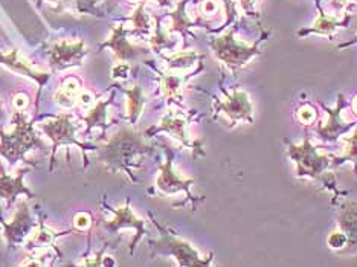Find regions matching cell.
Returning a JSON list of instances; mask_svg holds the SVG:
<instances>
[{"instance_id":"cell-31","label":"cell","mask_w":357,"mask_h":267,"mask_svg":"<svg viewBox=\"0 0 357 267\" xmlns=\"http://www.w3.org/2000/svg\"><path fill=\"white\" fill-rule=\"evenodd\" d=\"M76 101L81 105H90L94 104V96H92V94L88 92V90H84V92H80V95H78Z\"/></svg>"},{"instance_id":"cell-5","label":"cell","mask_w":357,"mask_h":267,"mask_svg":"<svg viewBox=\"0 0 357 267\" xmlns=\"http://www.w3.org/2000/svg\"><path fill=\"white\" fill-rule=\"evenodd\" d=\"M16 124V130L11 135H3V144L0 145V151L8 159H16L25 150H28V147H31L35 142L31 125L25 122L23 116L17 118Z\"/></svg>"},{"instance_id":"cell-20","label":"cell","mask_w":357,"mask_h":267,"mask_svg":"<svg viewBox=\"0 0 357 267\" xmlns=\"http://www.w3.org/2000/svg\"><path fill=\"white\" fill-rule=\"evenodd\" d=\"M183 78L177 75H163L162 76V92L165 98H174L182 90Z\"/></svg>"},{"instance_id":"cell-10","label":"cell","mask_w":357,"mask_h":267,"mask_svg":"<svg viewBox=\"0 0 357 267\" xmlns=\"http://www.w3.org/2000/svg\"><path fill=\"white\" fill-rule=\"evenodd\" d=\"M156 131H167L170 135H173L177 140H181L183 145L187 147H196L194 142H191L188 135H187V119L181 115L168 114L165 118L161 121V127L154 129Z\"/></svg>"},{"instance_id":"cell-2","label":"cell","mask_w":357,"mask_h":267,"mask_svg":"<svg viewBox=\"0 0 357 267\" xmlns=\"http://www.w3.org/2000/svg\"><path fill=\"white\" fill-rule=\"evenodd\" d=\"M287 154L296 164V178L324 180L325 170L332 165L330 158L319 154L313 147L310 138H305L301 145L289 144Z\"/></svg>"},{"instance_id":"cell-22","label":"cell","mask_w":357,"mask_h":267,"mask_svg":"<svg viewBox=\"0 0 357 267\" xmlns=\"http://www.w3.org/2000/svg\"><path fill=\"white\" fill-rule=\"evenodd\" d=\"M109 103H99L96 104L95 109L90 110L89 116L85 118L89 122V127H94V125H103L105 121V107Z\"/></svg>"},{"instance_id":"cell-25","label":"cell","mask_w":357,"mask_h":267,"mask_svg":"<svg viewBox=\"0 0 357 267\" xmlns=\"http://www.w3.org/2000/svg\"><path fill=\"white\" fill-rule=\"evenodd\" d=\"M327 243H328V246H330L332 249L340 250V249H344L345 246L348 244V237H347L345 233H334V234H332L330 237L327 238Z\"/></svg>"},{"instance_id":"cell-36","label":"cell","mask_w":357,"mask_h":267,"mask_svg":"<svg viewBox=\"0 0 357 267\" xmlns=\"http://www.w3.org/2000/svg\"><path fill=\"white\" fill-rule=\"evenodd\" d=\"M128 2H138V0H128Z\"/></svg>"},{"instance_id":"cell-30","label":"cell","mask_w":357,"mask_h":267,"mask_svg":"<svg viewBox=\"0 0 357 267\" xmlns=\"http://www.w3.org/2000/svg\"><path fill=\"white\" fill-rule=\"evenodd\" d=\"M26 105H28V96L26 95L20 94V95L14 98V107H16L19 111H23V109H26Z\"/></svg>"},{"instance_id":"cell-11","label":"cell","mask_w":357,"mask_h":267,"mask_svg":"<svg viewBox=\"0 0 357 267\" xmlns=\"http://www.w3.org/2000/svg\"><path fill=\"white\" fill-rule=\"evenodd\" d=\"M84 54V45L81 43H69V41H61L52 49V63L59 66H66L70 63L78 61Z\"/></svg>"},{"instance_id":"cell-7","label":"cell","mask_w":357,"mask_h":267,"mask_svg":"<svg viewBox=\"0 0 357 267\" xmlns=\"http://www.w3.org/2000/svg\"><path fill=\"white\" fill-rule=\"evenodd\" d=\"M192 184H194V180L181 178V175L173 170V156H171L170 153L165 165L161 167L159 179L156 180V186H158L159 191L162 194H174L177 191H185L190 195V199H192V195L190 193V186Z\"/></svg>"},{"instance_id":"cell-8","label":"cell","mask_w":357,"mask_h":267,"mask_svg":"<svg viewBox=\"0 0 357 267\" xmlns=\"http://www.w3.org/2000/svg\"><path fill=\"white\" fill-rule=\"evenodd\" d=\"M318 5V3H316ZM349 19L351 16H348L347 19H339L338 16H328L323 11V8H319L318 5V17L310 28H305V30L298 31V37H304V35L309 34H316V35H325L328 39H333V35L336 34L339 28H345L349 23Z\"/></svg>"},{"instance_id":"cell-29","label":"cell","mask_w":357,"mask_h":267,"mask_svg":"<svg viewBox=\"0 0 357 267\" xmlns=\"http://www.w3.org/2000/svg\"><path fill=\"white\" fill-rule=\"evenodd\" d=\"M75 226L78 229H88L90 226V217L88 214H84V213L78 214L75 217Z\"/></svg>"},{"instance_id":"cell-21","label":"cell","mask_w":357,"mask_h":267,"mask_svg":"<svg viewBox=\"0 0 357 267\" xmlns=\"http://www.w3.org/2000/svg\"><path fill=\"white\" fill-rule=\"evenodd\" d=\"M185 2H187V0H183V2L178 5L177 11L171 14V16H173V28H171V30L173 31L185 32L191 26L190 19L187 14H185Z\"/></svg>"},{"instance_id":"cell-19","label":"cell","mask_w":357,"mask_h":267,"mask_svg":"<svg viewBox=\"0 0 357 267\" xmlns=\"http://www.w3.org/2000/svg\"><path fill=\"white\" fill-rule=\"evenodd\" d=\"M81 89H80V83H78L75 78H69L68 81H64L61 90L57 95V98H60L59 101H61L63 104H74L76 101L78 95H80Z\"/></svg>"},{"instance_id":"cell-34","label":"cell","mask_w":357,"mask_h":267,"mask_svg":"<svg viewBox=\"0 0 357 267\" xmlns=\"http://www.w3.org/2000/svg\"><path fill=\"white\" fill-rule=\"evenodd\" d=\"M353 110H354V114L357 115V95L354 96V101H353Z\"/></svg>"},{"instance_id":"cell-26","label":"cell","mask_w":357,"mask_h":267,"mask_svg":"<svg viewBox=\"0 0 357 267\" xmlns=\"http://www.w3.org/2000/svg\"><path fill=\"white\" fill-rule=\"evenodd\" d=\"M238 2L246 16L258 17V10H256V6H258L260 0H238Z\"/></svg>"},{"instance_id":"cell-16","label":"cell","mask_w":357,"mask_h":267,"mask_svg":"<svg viewBox=\"0 0 357 267\" xmlns=\"http://www.w3.org/2000/svg\"><path fill=\"white\" fill-rule=\"evenodd\" d=\"M127 95H128V115H130V121L136 122L145 104L144 92H142V89L139 86H134L132 90H127Z\"/></svg>"},{"instance_id":"cell-3","label":"cell","mask_w":357,"mask_h":267,"mask_svg":"<svg viewBox=\"0 0 357 267\" xmlns=\"http://www.w3.org/2000/svg\"><path fill=\"white\" fill-rule=\"evenodd\" d=\"M216 109L221 114H225L234 124L240 121L254 122L252 103L245 90L234 89L232 94H226L225 100L216 104Z\"/></svg>"},{"instance_id":"cell-27","label":"cell","mask_w":357,"mask_h":267,"mask_svg":"<svg viewBox=\"0 0 357 267\" xmlns=\"http://www.w3.org/2000/svg\"><path fill=\"white\" fill-rule=\"evenodd\" d=\"M200 10H202L205 16H214L218 11V2L217 0H203Z\"/></svg>"},{"instance_id":"cell-6","label":"cell","mask_w":357,"mask_h":267,"mask_svg":"<svg viewBox=\"0 0 357 267\" xmlns=\"http://www.w3.org/2000/svg\"><path fill=\"white\" fill-rule=\"evenodd\" d=\"M345 100H344V95H338V105L334 109L327 107L325 104H320V107H323L327 115H328V121L324 125H319L316 129L319 138L323 140H336L340 135H344L349 129L353 127V124L345 122L344 118H342V114H344V109H345Z\"/></svg>"},{"instance_id":"cell-12","label":"cell","mask_w":357,"mask_h":267,"mask_svg":"<svg viewBox=\"0 0 357 267\" xmlns=\"http://www.w3.org/2000/svg\"><path fill=\"white\" fill-rule=\"evenodd\" d=\"M112 226L115 228H119V226H130L133 228L134 231H136V238H134L133 242V246L136 244V242L139 240V238L144 235V231H145V222L144 220H139L138 217H134V214L132 213V209L128 205H125L124 208H121L116 211V219L113 220Z\"/></svg>"},{"instance_id":"cell-1","label":"cell","mask_w":357,"mask_h":267,"mask_svg":"<svg viewBox=\"0 0 357 267\" xmlns=\"http://www.w3.org/2000/svg\"><path fill=\"white\" fill-rule=\"evenodd\" d=\"M267 35L264 34L261 40H256L254 45H247L235 39V30L232 28V30H229L226 34L214 39L211 41V46L214 49V54H216V57L220 61H223L225 65L232 69H238L247 65L254 57L261 54L260 43L264 41Z\"/></svg>"},{"instance_id":"cell-15","label":"cell","mask_w":357,"mask_h":267,"mask_svg":"<svg viewBox=\"0 0 357 267\" xmlns=\"http://www.w3.org/2000/svg\"><path fill=\"white\" fill-rule=\"evenodd\" d=\"M345 162L353 164L354 171L357 173V127L353 130L351 135L344 138V154L340 158L333 159L332 165L339 167Z\"/></svg>"},{"instance_id":"cell-17","label":"cell","mask_w":357,"mask_h":267,"mask_svg":"<svg viewBox=\"0 0 357 267\" xmlns=\"http://www.w3.org/2000/svg\"><path fill=\"white\" fill-rule=\"evenodd\" d=\"M17 193H28V189L21 185V175L16 179L6 174L0 175V195H3L5 199H10Z\"/></svg>"},{"instance_id":"cell-13","label":"cell","mask_w":357,"mask_h":267,"mask_svg":"<svg viewBox=\"0 0 357 267\" xmlns=\"http://www.w3.org/2000/svg\"><path fill=\"white\" fill-rule=\"evenodd\" d=\"M340 228L348 237V246L357 250V203L345 206L340 215Z\"/></svg>"},{"instance_id":"cell-23","label":"cell","mask_w":357,"mask_h":267,"mask_svg":"<svg viewBox=\"0 0 357 267\" xmlns=\"http://www.w3.org/2000/svg\"><path fill=\"white\" fill-rule=\"evenodd\" d=\"M316 110L312 107V105H304L298 110V121L304 125H310L316 121Z\"/></svg>"},{"instance_id":"cell-35","label":"cell","mask_w":357,"mask_h":267,"mask_svg":"<svg viewBox=\"0 0 357 267\" xmlns=\"http://www.w3.org/2000/svg\"><path fill=\"white\" fill-rule=\"evenodd\" d=\"M159 3H167V0H158Z\"/></svg>"},{"instance_id":"cell-28","label":"cell","mask_w":357,"mask_h":267,"mask_svg":"<svg viewBox=\"0 0 357 267\" xmlns=\"http://www.w3.org/2000/svg\"><path fill=\"white\" fill-rule=\"evenodd\" d=\"M128 72H130V67H128V65H125V63H119V65H116L115 67H113V78H127L128 76Z\"/></svg>"},{"instance_id":"cell-14","label":"cell","mask_w":357,"mask_h":267,"mask_svg":"<svg viewBox=\"0 0 357 267\" xmlns=\"http://www.w3.org/2000/svg\"><path fill=\"white\" fill-rule=\"evenodd\" d=\"M107 46H110L113 51H115V54L118 55V57L121 58V60H128V58H132V57H134V55H136L141 49H138V47H134L133 45H130L128 43V40L125 39V31H124V28H118V30L113 32V35H112V39L107 41L105 43Z\"/></svg>"},{"instance_id":"cell-32","label":"cell","mask_w":357,"mask_h":267,"mask_svg":"<svg viewBox=\"0 0 357 267\" xmlns=\"http://www.w3.org/2000/svg\"><path fill=\"white\" fill-rule=\"evenodd\" d=\"M332 2L334 5V8H336L338 12H339V11L344 10L345 6L349 3V0H332Z\"/></svg>"},{"instance_id":"cell-9","label":"cell","mask_w":357,"mask_h":267,"mask_svg":"<svg viewBox=\"0 0 357 267\" xmlns=\"http://www.w3.org/2000/svg\"><path fill=\"white\" fill-rule=\"evenodd\" d=\"M45 130L51 139L54 140L55 147L63 142H75L74 140V125L70 122L69 116L63 115L54 121L45 122Z\"/></svg>"},{"instance_id":"cell-24","label":"cell","mask_w":357,"mask_h":267,"mask_svg":"<svg viewBox=\"0 0 357 267\" xmlns=\"http://www.w3.org/2000/svg\"><path fill=\"white\" fill-rule=\"evenodd\" d=\"M133 23L136 26V30H142V31H148L150 30V19L147 14L144 12V3L139 5V8L136 10L133 16Z\"/></svg>"},{"instance_id":"cell-33","label":"cell","mask_w":357,"mask_h":267,"mask_svg":"<svg viewBox=\"0 0 357 267\" xmlns=\"http://www.w3.org/2000/svg\"><path fill=\"white\" fill-rule=\"evenodd\" d=\"M357 43V35H356V39L353 40V41H348V43H344V45H340L339 46V49H342V47H348V46H351V45H356Z\"/></svg>"},{"instance_id":"cell-4","label":"cell","mask_w":357,"mask_h":267,"mask_svg":"<svg viewBox=\"0 0 357 267\" xmlns=\"http://www.w3.org/2000/svg\"><path fill=\"white\" fill-rule=\"evenodd\" d=\"M162 240L159 243H156V248L161 249L163 254L173 255L177 263L181 266H206L211 263L210 259H203L200 258V255L197 254V250L192 248L191 244L185 243L182 240H177L173 235H170L165 231H162Z\"/></svg>"},{"instance_id":"cell-18","label":"cell","mask_w":357,"mask_h":267,"mask_svg":"<svg viewBox=\"0 0 357 267\" xmlns=\"http://www.w3.org/2000/svg\"><path fill=\"white\" fill-rule=\"evenodd\" d=\"M200 58H202V55L197 52H178L168 58V67L174 70H183L191 67Z\"/></svg>"}]
</instances>
